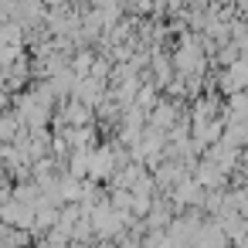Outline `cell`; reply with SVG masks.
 <instances>
[{
  "label": "cell",
  "mask_w": 248,
  "mask_h": 248,
  "mask_svg": "<svg viewBox=\"0 0 248 248\" xmlns=\"http://www.w3.org/2000/svg\"><path fill=\"white\" fill-rule=\"evenodd\" d=\"M11 109V95H7V89H0V116H4Z\"/></svg>",
  "instance_id": "obj_1"
}]
</instances>
